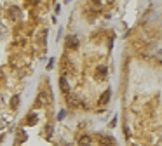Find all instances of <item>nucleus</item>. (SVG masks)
Instances as JSON below:
<instances>
[{
    "label": "nucleus",
    "mask_w": 162,
    "mask_h": 146,
    "mask_svg": "<svg viewBox=\"0 0 162 146\" xmlns=\"http://www.w3.org/2000/svg\"><path fill=\"white\" fill-rule=\"evenodd\" d=\"M66 47L68 49H77L79 47V38L75 37V35H70V37H66Z\"/></svg>",
    "instance_id": "1"
},
{
    "label": "nucleus",
    "mask_w": 162,
    "mask_h": 146,
    "mask_svg": "<svg viewBox=\"0 0 162 146\" xmlns=\"http://www.w3.org/2000/svg\"><path fill=\"white\" fill-rule=\"evenodd\" d=\"M106 78V68L105 66H99L96 70V80H105Z\"/></svg>",
    "instance_id": "2"
},
{
    "label": "nucleus",
    "mask_w": 162,
    "mask_h": 146,
    "mask_svg": "<svg viewBox=\"0 0 162 146\" xmlns=\"http://www.w3.org/2000/svg\"><path fill=\"white\" fill-rule=\"evenodd\" d=\"M59 87H61V91H63L65 94L70 92V87H68V82H66V78H65V77H61V78H59Z\"/></svg>",
    "instance_id": "3"
},
{
    "label": "nucleus",
    "mask_w": 162,
    "mask_h": 146,
    "mask_svg": "<svg viewBox=\"0 0 162 146\" xmlns=\"http://www.w3.org/2000/svg\"><path fill=\"white\" fill-rule=\"evenodd\" d=\"M37 120H38V117H37V113H30V115L26 117V120H25V123H26V125H35V123H37Z\"/></svg>",
    "instance_id": "4"
},
{
    "label": "nucleus",
    "mask_w": 162,
    "mask_h": 146,
    "mask_svg": "<svg viewBox=\"0 0 162 146\" xmlns=\"http://www.w3.org/2000/svg\"><path fill=\"white\" fill-rule=\"evenodd\" d=\"M79 146H91V139H89L87 136L80 137V139H79Z\"/></svg>",
    "instance_id": "5"
},
{
    "label": "nucleus",
    "mask_w": 162,
    "mask_h": 146,
    "mask_svg": "<svg viewBox=\"0 0 162 146\" xmlns=\"http://www.w3.org/2000/svg\"><path fill=\"white\" fill-rule=\"evenodd\" d=\"M108 99H110V91H106V92H103V94H101L99 104H105V103H108Z\"/></svg>",
    "instance_id": "6"
},
{
    "label": "nucleus",
    "mask_w": 162,
    "mask_h": 146,
    "mask_svg": "<svg viewBox=\"0 0 162 146\" xmlns=\"http://www.w3.org/2000/svg\"><path fill=\"white\" fill-rule=\"evenodd\" d=\"M45 103H47V99H45V94L40 92V96H38V106H44Z\"/></svg>",
    "instance_id": "7"
},
{
    "label": "nucleus",
    "mask_w": 162,
    "mask_h": 146,
    "mask_svg": "<svg viewBox=\"0 0 162 146\" xmlns=\"http://www.w3.org/2000/svg\"><path fill=\"white\" fill-rule=\"evenodd\" d=\"M45 35H47V31L42 30V31H40V35H38V38H40V45H44V44H45Z\"/></svg>",
    "instance_id": "8"
},
{
    "label": "nucleus",
    "mask_w": 162,
    "mask_h": 146,
    "mask_svg": "<svg viewBox=\"0 0 162 146\" xmlns=\"http://www.w3.org/2000/svg\"><path fill=\"white\" fill-rule=\"evenodd\" d=\"M17 103H19V99H17V96H14V97H12V103H11L12 110H16V108H17Z\"/></svg>",
    "instance_id": "9"
},
{
    "label": "nucleus",
    "mask_w": 162,
    "mask_h": 146,
    "mask_svg": "<svg viewBox=\"0 0 162 146\" xmlns=\"http://www.w3.org/2000/svg\"><path fill=\"white\" fill-rule=\"evenodd\" d=\"M19 141H26V134L25 132H19Z\"/></svg>",
    "instance_id": "10"
}]
</instances>
